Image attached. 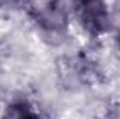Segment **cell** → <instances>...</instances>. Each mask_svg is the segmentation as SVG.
I'll return each mask as SVG.
<instances>
[{"label": "cell", "instance_id": "cell-1", "mask_svg": "<svg viewBox=\"0 0 120 119\" xmlns=\"http://www.w3.org/2000/svg\"><path fill=\"white\" fill-rule=\"evenodd\" d=\"M74 11L81 27L98 36L110 28V17L105 0H74Z\"/></svg>", "mask_w": 120, "mask_h": 119}, {"label": "cell", "instance_id": "cell-2", "mask_svg": "<svg viewBox=\"0 0 120 119\" xmlns=\"http://www.w3.org/2000/svg\"><path fill=\"white\" fill-rule=\"evenodd\" d=\"M6 116L8 118H36L38 114L32 111L28 101H14L7 107Z\"/></svg>", "mask_w": 120, "mask_h": 119}, {"label": "cell", "instance_id": "cell-3", "mask_svg": "<svg viewBox=\"0 0 120 119\" xmlns=\"http://www.w3.org/2000/svg\"><path fill=\"white\" fill-rule=\"evenodd\" d=\"M117 45L120 46V31H119V34H117Z\"/></svg>", "mask_w": 120, "mask_h": 119}]
</instances>
